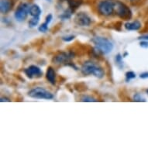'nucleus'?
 <instances>
[{"instance_id":"f257e3e1","label":"nucleus","mask_w":148,"mask_h":148,"mask_svg":"<svg viewBox=\"0 0 148 148\" xmlns=\"http://www.w3.org/2000/svg\"><path fill=\"white\" fill-rule=\"evenodd\" d=\"M81 71L84 75H93L98 78H103L105 75L104 70L101 67L90 61H86L83 64L81 68Z\"/></svg>"},{"instance_id":"f03ea898","label":"nucleus","mask_w":148,"mask_h":148,"mask_svg":"<svg viewBox=\"0 0 148 148\" xmlns=\"http://www.w3.org/2000/svg\"><path fill=\"white\" fill-rule=\"evenodd\" d=\"M92 42L95 44L96 50L104 54L110 53L113 49V44L112 42L105 37L95 36L92 39Z\"/></svg>"},{"instance_id":"7ed1b4c3","label":"nucleus","mask_w":148,"mask_h":148,"mask_svg":"<svg viewBox=\"0 0 148 148\" xmlns=\"http://www.w3.org/2000/svg\"><path fill=\"white\" fill-rule=\"evenodd\" d=\"M116 8V3L112 0H102L98 5V10L100 14L109 16L113 13Z\"/></svg>"},{"instance_id":"20e7f679","label":"nucleus","mask_w":148,"mask_h":148,"mask_svg":"<svg viewBox=\"0 0 148 148\" xmlns=\"http://www.w3.org/2000/svg\"><path fill=\"white\" fill-rule=\"evenodd\" d=\"M28 95L29 97L37 99H52L53 98L51 92L41 87H36L31 89L28 92Z\"/></svg>"},{"instance_id":"39448f33","label":"nucleus","mask_w":148,"mask_h":148,"mask_svg":"<svg viewBox=\"0 0 148 148\" xmlns=\"http://www.w3.org/2000/svg\"><path fill=\"white\" fill-rule=\"evenodd\" d=\"M116 12L117 16L123 20H130L132 18V11L130 8L119 1L116 3Z\"/></svg>"},{"instance_id":"423d86ee","label":"nucleus","mask_w":148,"mask_h":148,"mask_svg":"<svg viewBox=\"0 0 148 148\" xmlns=\"http://www.w3.org/2000/svg\"><path fill=\"white\" fill-rule=\"evenodd\" d=\"M75 56V53L73 52H58L56 53L52 58V62L55 64H61L64 63H68V61H70L71 58H73Z\"/></svg>"},{"instance_id":"0eeeda50","label":"nucleus","mask_w":148,"mask_h":148,"mask_svg":"<svg viewBox=\"0 0 148 148\" xmlns=\"http://www.w3.org/2000/svg\"><path fill=\"white\" fill-rule=\"evenodd\" d=\"M29 6L27 3H21L15 12V18L17 21L22 22L24 21L27 18V15L29 13Z\"/></svg>"},{"instance_id":"6e6552de","label":"nucleus","mask_w":148,"mask_h":148,"mask_svg":"<svg viewBox=\"0 0 148 148\" xmlns=\"http://www.w3.org/2000/svg\"><path fill=\"white\" fill-rule=\"evenodd\" d=\"M74 20L76 24L80 27H88L92 23V19L85 12H82L77 13Z\"/></svg>"},{"instance_id":"1a4fd4ad","label":"nucleus","mask_w":148,"mask_h":148,"mask_svg":"<svg viewBox=\"0 0 148 148\" xmlns=\"http://www.w3.org/2000/svg\"><path fill=\"white\" fill-rule=\"evenodd\" d=\"M24 73L29 78H40L43 75L41 69L36 65H30L24 70Z\"/></svg>"},{"instance_id":"9d476101","label":"nucleus","mask_w":148,"mask_h":148,"mask_svg":"<svg viewBox=\"0 0 148 148\" xmlns=\"http://www.w3.org/2000/svg\"><path fill=\"white\" fill-rule=\"evenodd\" d=\"M46 78L51 85L56 84V73L52 67H49L47 68L46 73Z\"/></svg>"},{"instance_id":"9b49d317","label":"nucleus","mask_w":148,"mask_h":148,"mask_svg":"<svg viewBox=\"0 0 148 148\" xmlns=\"http://www.w3.org/2000/svg\"><path fill=\"white\" fill-rule=\"evenodd\" d=\"M12 9V4L10 0H1L0 1V10L3 14H5L10 12Z\"/></svg>"},{"instance_id":"f8f14e48","label":"nucleus","mask_w":148,"mask_h":148,"mask_svg":"<svg viewBox=\"0 0 148 148\" xmlns=\"http://www.w3.org/2000/svg\"><path fill=\"white\" fill-rule=\"evenodd\" d=\"M124 27L127 30H138L141 28V23L138 20H135L134 22L126 23Z\"/></svg>"},{"instance_id":"ddd939ff","label":"nucleus","mask_w":148,"mask_h":148,"mask_svg":"<svg viewBox=\"0 0 148 148\" xmlns=\"http://www.w3.org/2000/svg\"><path fill=\"white\" fill-rule=\"evenodd\" d=\"M29 13L32 16H40V15L41 14V10L39 5L34 4L29 6Z\"/></svg>"},{"instance_id":"4468645a","label":"nucleus","mask_w":148,"mask_h":148,"mask_svg":"<svg viewBox=\"0 0 148 148\" xmlns=\"http://www.w3.org/2000/svg\"><path fill=\"white\" fill-rule=\"evenodd\" d=\"M67 2L68 3L69 8L71 10H72L73 11L76 9H78L82 3L81 0H67Z\"/></svg>"},{"instance_id":"2eb2a0df","label":"nucleus","mask_w":148,"mask_h":148,"mask_svg":"<svg viewBox=\"0 0 148 148\" xmlns=\"http://www.w3.org/2000/svg\"><path fill=\"white\" fill-rule=\"evenodd\" d=\"M73 10L69 9V10H66L65 12H64V13L60 16V18H61L62 20H68V19H70L71 16V14H72Z\"/></svg>"},{"instance_id":"dca6fc26","label":"nucleus","mask_w":148,"mask_h":148,"mask_svg":"<svg viewBox=\"0 0 148 148\" xmlns=\"http://www.w3.org/2000/svg\"><path fill=\"white\" fill-rule=\"evenodd\" d=\"M39 21H40V16H33V18H31V19L29 20V22H28L29 27H36V25L39 23Z\"/></svg>"},{"instance_id":"f3484780","label":"nucleus","mask_w":148,"mask_h":148,"mask_svg":"<svg viewBox=\"0 0 148 148\" xmlns=\"http://www.w3.org/2000/svg\"><path fill=\"white\" fill-rule=\"evenodd\" d=\"M81 101L84 102H97V99L89 95H82L81 97Z\"/></svg>"},{"instance_id":"a211bd4d","label":"nucleus","mask_w":148,"mask_h":148,"mask_svg":"<svg viewBox=\"0 0 148 148\" xmlns=\"http://www.w3.org/2000/svg\"><path fill=\"white\" fill-rule=\"evenodd\" d=\"M83 85H84V83H77V84H75V88L78 92H85V91L87 90V86L85 85H84L83 87H82Z\"/></svg>"},{"instance_id":"6ab92c4d","label":"nucleus","mask_w":148,"mask_h":148,"mask_svg":"<svg viewBox=\"0 0 148 148\" xmlns=\"http://www.w3.org/2000/svg\"><path fill=\"white\" fill-rule=\"evenodd\" d=\"M126 82H130L131 79L136 78V74L134 71H127L126 73Z\"/></svg>"},{"instance_id":"aec40b11","label":"nucleus","mask_w":148,"mask_h":148,"mask_svg":"<svg viewBox=\"0 0 148 148\" xmlns=\"http://www.w3.org/2000/svg\"><path fill=\"white\" fill-rule=\"evenodd\" d=\"M134 101H135V102H146V99L140 95V94L136 93V94H135L134 96Z\"/></svg>"},{"instance_id":"412c9836","label":"nucleus","mask_w":148,"mask_h":148,"mask_svg":"<svg viewBox=\"0 0 148 148\" xmlns=\"http://www.w3.org/2000/svg\"><path fill=\"white\" fill-rule=\"evenodd\" d=\"M48 24L47 23L44 22V23H42L39 27H38V30L40 32H41V33H46L47 30H48Z\"/></svg>"},{"instance_id":"4be33fe9","label":"nucleus","mask_w":148,"mask_h":148,"mask_svg":"<svg viewBox=\"0 0 148 148\" xmlns=\"http://www.w3.org/2000/svg\"><path fill=\"white\" fill-rule=\"evenodd\" d=\"M115 61L117 63V64L119 66V67H122L123 64V57L120 53H118L116 58H115Z\"/></svg>"},{"instance_id":"5701e85b","label":"nucleus","mask_w":148,"mask_h":148,"mask_svg":"<svg viewBox=\"0 0 148 148\" xmlns=\"http://www.w3.org/2000/svg\"><path fill=\"white\" fill-rule=\"evenodd\" d=\"M74 39H75L74 35H69V36H65L62 37V40H64V42H71Z\"/></svg>"},{"instance_id":"b1692460","label":"nucleus","mask_w":148,"mask_h":148,"mask_svg":"<svg viewBox=\"0 0 148 148\" xmlns=\"http://www.w3.org/2000/svg\"><path fill=\"white\" fill-rule=\"evenodd\" d=\"M140 45L141 47H143V48H148V40H143L140 43Z\"/></svg>"},{"instance_id":"393cba45","label":"nucleus","mask_w":148,"mask_h":148,"mask_svg":"<svg viewBox=\"0 0 148 148\" xmlns=\"http://www.w3.org/2000/svg\"><path fill=\"white\" fill-rule=\"evenodd\" d=\"M52 18H53L52 15H51V14L47 15V16H46V19H45V23H47V24H49V23L51 22V20H52Z\"/></svg>"},{"instance_id":"a878e982","label":"nucleus","mask_w":148,"mask_h":148,"mask_svg":"<svg viewBox=\"0 0 148 148\" xmlns=\"http://www.w3.org/2000/svg\"><path fill=\"white\" fill-rule=\"evenodd\" d=\"M140 78H143V79H145V78H148V72H143L142 74H140Z\"/></svg>"},{"instance_id":"bb28decb","label":"nucleus","mask_w":148,"mask_h":148,"mask_svg":"<svg viewBox=\"0 0 148 148\" xmlns=\"http://www.w3.org/2000/svg\"><path fill=\"white\" fill-rule=\"evenodd\" d=\"M1 102H11V100L10 99H8L6 97H2L1 98V100H0Z\"/></svg>"},{"instance_id":"cd10ccee","label":"nucleus","mask_w":148,"mask_h":148,"mask_svg":"<svg viewBox=\"0 0 148 148\" xmlns=\"http://www.w3.org/2000/svg\"><path fill=\"white\" fill-rule=\"evenodd\" d=\"M139 40H148V34L147 35H143V36H140L138 38Z\"/></svg>"},{"instance_id":"c85d7f7f","label":"nucleus","mask_w":148,"mask_h":148,"mask_svg":"<svg viewBox=\"0 0 148 148\" xmlns=\"http://www.w3.org/2000/svg\"><path fill=\"white\" fill-rule=\"evenodd\" d=\"M126 55H128V53H126H126H124V55H123V57H126Z\"/></svg>"},{"instance_id":"c756f323","label":"nucleus","mask_w":148,"mask_h":148,"mask_svg":"<svg viewBox=\"0 0 148 148\" xmlns=\"http://www.w3.org/2000/svg\"><path fill=\"white\" fill-rule=\"evenodd\" d=\"M130 1H132V2H134V1H136V0H130Z\"/></svg>"},{"instance_id":"7c9ffc66","label":"nucleus","mask_w":148,"mask_h":148,"mask_svg":"<svg viewBox=\"0 0 148 148\" xmlns=\"http://www.w3.org/2000/svg\"><path fill=\"white\" fill-rule=\"evenodd\" d=\"M47 1H49V2H51V0H47Z\"/></svg>"},{"instance_id":"2f4dec72","label":"nucleus","mask_w":148,"mask_h":148,"mask_svg":"<svg viewBox=\"0 0 148 148\" xmlns=\"http://www.w3.org/2000/svg\"><path fill=\"white\" fill-rule=\"evenodd\" d=\"M147 94H148V89H147Z\"/></svg>"}]
</instances>
